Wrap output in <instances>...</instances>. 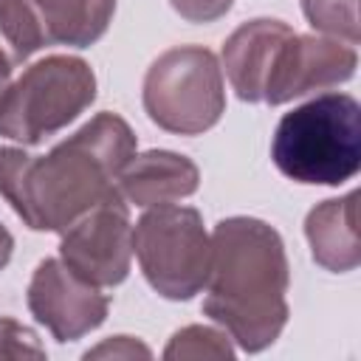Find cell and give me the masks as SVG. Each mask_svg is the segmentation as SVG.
<instances>
[{"mask_svg": "<svg viewBox=\"0 0 361 361\" xmlns=\"http://www.w3.org/2000/svg\"><path fill=\"white\" fill-rule=\"evenodd\" d=\"M133 251L144 279L164 299H192L206 288L212 237L192 206H149L133 228Z\"/></svg>", "mask_w": 361, "mask_h": 361, "instance_id": "obj_6", "label": "cell"}, {"mask_svg": "<svg viewBox=\"0 0 361 361\" xmlns=\"http://www.w3.org/2000/svg\"><path fill=\"white\" fill-rule=\"evenodd\" d=\"M11 85V71H6V68H0V99H3V93H6V87Z\"/></svg>", "mask_w": 361, "mask_h": 361, "instance_id": "obj_21", "label": "cell"}, {"mask_svg": "<svg viewBox=\"0 0 361 361\" xmlns=\"http://www.w3.org/2000/svg\"><path fill=\"white\" fill-rule=\"evenodd\" d=\"M358 68L355 45L336 37L290 34L279 51L271 73L265 104H285L313 90H324L347 82Z\"/></svg>", "mask_w": 361, "mask_h": 361, "instance_id": "obj_9", "label": "cell"}, {"mask_svg": "<svg viewBox=\"0 0 361 361\" xmlns=\"http://www.w3.org/2000/svg\"><path fill=\"white\" fill-rule=\"evenodd\" d=\"M200 169L192 158L172 149H147L133 155L116 178V192L124 203L161 206L197 192Z\"/></svg>", "mask_w": 361, "mask_h": 361, "instance_id": "obj_11", "label": "cell"}, {"mask_svg": "<svg viewBox=\"0 0 361 361\" xmlns=\"http://www.w3.org/2000/svg\"><path fill=\"white\" fill-rule=\"evenodd\" d=\"M37 11L48 45H93L110 25L116 0H28Z\"/></svg>", "mask_w": 361, "mask_h": 361, "instance_id": "obj_13", "label": "cell"}, {"mask_svg": "<svg viewBox=\"0 0 361 361\" xmlns=\"http://www.w3.org/2000/svg\"><path fill=\"white\" fill-rule=\"evenodd\" d=\"M355 200L358 192H347L344 197L322 200L305 217V237L310 243V254L322 268L333 274H347L361 262Z\"/></svg>", "mask_w": 361, "mask_h": 361, "instance_id": "obj_12", "label": "cell"}, {"mask_svg": "<svg viewBox=\"0 0 361 361\" xmlns=\"http://www.w3.org/2000/svg\"><path fill=\"white\" fill-rule=\"evenodd\" d=\"M271 158L296 183L338 186L361 169V107L350 93H322L274 130Z\"/></svg>", "mask_w": 361, "mask_h": 361, "instance_id": "obj_3", "label": "cell"}, {"mask_svg": "<svg viewBox=\"0 0 361 361\" xmlns=\"http://www.w3.org/2000/svg\"><path fill=\"white\" fill-rule=\"evenodd\" d=\"M293 28L282 20L259 17L243 23L223 42V68L243 102H265L271 73L276 68L279 51Z\"/></svg>", "mask_w": 361, "mask_h": 361, "instance_id": "obj_10", "label": "cell"}, {"mask_svg": "<svg viewBox=\"0 0 361 361\" xmlns=\"http://www.w3.org/2000/svg\"><path fill=\"white\" fill-rule=\"evenodd\" d=\"M290 268L276 228L257 217H226L212 231L203 313L245 353L271 347L288 322Z\"/></svg>", "mask_w": 361, "mask_h": 361, "instance_id": "obj_2", "label": "cell"}, {"mask_svg": "<svg viewBox=\"0 0 361 361\" xmlns=\"http://www.w3.org/2000/svg\"><path fill=\"white\" fill-rule=\"evenodd\" d=\"M110 355L113 358H135V355L149 358V347H144L141 341H135L130 336H116V338H107L104 344L85 353V358H110Z\"/></svg>", "mask_w": 361, "mask_h": 361, "instance_id": "obj_19", "label": "cell"}, {"mask_svg": "<svg viewBox=\"0 0 361 361\" xmlns=\"http://www.w3.org/2000/svg\"><path fill=\"white\" fill-rule=\"evenodd\" d=\"M144 110L166 133L200 135L226 110V85L217 56L203 45L164 51L144 76Z\"/></svg>", "mask_w": 361, "mask_h": 361, "instance_id": "obj_5", "label": "cell"}, {"mask_svg": "<svg viewBox=\"0 0 361 361\" xmlns=\"http://www.w3.org/2000/svg\"><path fill=\"white\" fill-rule=\"evenodd\" d=\"M28 310L56 341H76L96 330L110 310V299L62 259H42L28 282Z\"/></svg>", "mask_w": 361, "mask_h": 361, "instance_id": "obj_8", "label": "cell"}, {"mask_svg": "<svg viewBox=\"0 0 361 361\" xmlns=\"http://www.w3.org/2000/svg\"><path fill=\"white\" fill-rule=\"evenodd\" d=\"M93 99L96 73L82 56H45L6 87L0 99V135L34 147L79 118Z\"/></svg>", "mask_w": 361, "mask_h": 361, "instance_id": "obj_4", "label": "cell"}, {"mask_svg": "<svg viewBox=\"0 0 361 361\" xmlns=\"http://www.w3.org/2000/svg\"><path fill=\"white\" fill-rule=\"evenodd\" d=\"M59 259L96 288H110L127 279L133 259V223L118 192L62 231Z\"/></svg>", "mask_w": 361, "mask_h": 361, "instance_id": "obj_7", "label": "cell"}, {"mask_svg": "<svg viewBox=\"0 0 361 361\" xmlns=\"http://www.w3.org/2000/svg\"><path fill=\"white\" fill-rule=\"evenodd\" d=\"M0 358H45L37 333L17 319H0Z\"/></svg>", "mask_w": 361, "mask_h": 361, "instance_id": "obj_17", "label": "cell"}, {"mask_svg": "<svg viewBox=\"0 0 361 361\" xmlns=\"http://www.w3.org/2000/svg\"><path fill=\"white\" fill-rule=\"evenodd\" d=\"M169 3L189 23H212V20H220L234 0H169Z\"/></svg>", "mask_w": 361, "mask_h": 361, "instance_id": "obj_18", "label": "cell"}, {"mask_svg": "<svg viewBox=\"0 0 361 361\" xmlns=\"http://www.w3.org/2000/svg\"><path fill=\"white\" fill-rule=\"evenodd\" d=\"M302 11L316 31L358 45V0H302Z\"/></svg>", "mask_w": 361, "mask_h": 361, "instance_id": "obj_15", "label": "cell"}, {"mask_svg": "<svg viewBox=\"0 0 361 361\" xmlns=\"http://www.w3.org/2000/svg\"><path fill=\"white\" fill-rule=\"evenodd\" d=\"M11 251H14V237H11V231L0 223V268H6V265H8Z\"/></svg>", "mask_w": 361, "mask_h": 361, "instance_id": "obj_20", "label": "cell"}, {"mask_svg": "<svg viewBox=\"0 0 361 361\" xmlns=\"http://www.w3.org/2000/svg\"><path fill=\"white\" fill-rule=\"evenodd\" d=\"M164 358H234V347L228 341V333L189 324L169 338Z\"/></svg>", "mask_w": 361, "mask_h": 361, "instance_id": "obj_16", "label": "cell"}, {"mask_svg": "<svg viewBox=\"0 0 361 361\" xmlns=\"http://www.w3.org/2000/svg\"><path fill=\"white\" fill-rule=\"evenodd\" d=\"M135 135L116 113H96L45 155L0 147V195L34 231H65L116 192Z\"/></svg>", "mask_w": 361, "mask_h": 361, "instance_id": "obj_1", "label": "cell"}, {"mask_svg": "<svg viewBox=\"0 0 361 361\" xmlns=\"http://www.w3.org/2000/svg\"><path fill=\"white\" fill-rule=\"evenodd\" d=\"M48 45L42 23L28 0H0V68L14 71Z\"/></svg>", "mask_w": 361, "mask_h": 361, "instance_id": "obj_14", "label": "cell"}]
</instances>
